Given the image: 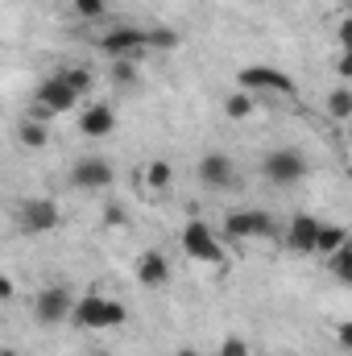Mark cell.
Wrapping results in <instances>:
<instances>
[{"label": "cell", "instance_id": "cell-10", "mask_svg": "<svg viewBox=\"0 0 352 356\" xmlns=\"http://www.w3.org/2000/svg\"><path fill=\"white\" fill-rule=\"evenodd\" d=\"M83 95H75L71 91V83L54 71V75H46L42 83H38V95H33V104H42L46 112H54V116H63V112H71L75 104H79Z\"/></svg>", "mask_w": 352, "mask_h": 356}, {"label": "cell", "instance_id": "cell-22", "mask_svg": "<svg viewBox=\"0 0 352 356\" xmlns=\"http://www.w3.org/2000/svg\"><path fill=\"white\" fill-rule=\"evenodd\" d=\"M58 75L71 83V91H75V95H88V91H91V75L83 71V67H67V71H58Z\"/></svg>", "mask_w": 352, "mask_h": 356}, {"label": "cell", "instance_id": "cell-18", "mask_svg": "<svg viewBox=\"0 0 352 356\" xmlns=\"http://www.w3.org/2000/svg\"><path fill=\"white\" fill-rule=\"evenodd\" d=\"M182 46V33L170 25H158V29H145V50H178Z\"/></svg>", "mask_w": 352, "mask_h": 356}, {"label": "cell", "instance_id": "cell-21", "mask_svg": "<svg viewBox=\"0 0 352 356\" xmlns=\"http://www.w3.org/2000/svg\"><path fill=\"white\" fill-rule=\"evenodd\" d=\"M71 8H75V17H83V21H99V17L108 13V0H71Z\"/></svg>", "mask_w": 352, "mask_h": 356}, {"label": "cell", "instance_id": "cell-5", "mask_svg": "<svg viewBox=\"0 0 352 356\" xmlns=\"http://www.w3.org/2000/svg\"><path fill=\"white\" fill-rule=\"evenodd\" d=\"M224 236L228 241H265V236H273V216L257 211V207H237L224 220Z\"/></svg>", "mask_w": 352, "mask_h": 356}, {"label": "cell", "instance_id": "cell-25", "mask_svg": "<svg viewBox=\"0 0 352 356\" xmlns=\"http://www.w3.org/2000/svg\"><path fill=\"white\" fill-rule=\"evenodd\" d=\"M216 356H253V353H249V344H245V340H237V336H228V340L220 344V353H216Z\"/></svg>", "mask_w": 352, "mask_h": 356}, {"label": "cell", "instance_id": "cell-16", "mask_svg": "<svg viewBox=\"0 0 352 356\" xmlns=\"http://www.w3.org/2000/svg\"><path fill=\"white\" fill-rule=\"evenodd\" d=\"M17 141H21L25 149H46V145H50V124H38V120L21 116V124H17Z\"/></svg>", "mask_w": 352, "mask_h": 356}, {"label": "cell", "instance_id": "cell-17", "mask_svg": "<svg viewBox=\"0 0 352 356\" xmlns=\"http://www.w3.org/2000/svg\"><path fill=\"white\" fill-rule=\"evenodd\" d=\"M253 112H257V95H249V91H232L224 99V116L228 120H249Z\"/></svg>", "mask_w": 352, "mask_h": 356}, {"label": "cell", "instance_id": "cell-28", "mask_svg": "<svg viewBox=\"0 0 352 356\" xmlns=\"http://www.w3.org/2000/svg\"><path fill=\"white\" fill-rule=\"evenodd\" d=\"M175 356H199V353H195V348H178Z\"/></svg>", "mask_w": 352, "mask_h": 356}, {"label": "cell", "instance_id": "cell-7", "mask_svg": "<svg viewBox=\"0 0 352 356\" xmlns=\"http://www.w3.org/2000/svg\"><path fill=\"white\" fill-rule=\"evenodd\" d=\"M71 307H75V298H71L67 286H42L38 298H33V319L42 327H54V323H67L71 319Z\"/></svg>", "mask_w": 352, "mask_h": 356}, {"label": "cell", "instance_id": "cell-26", "mask_svg": "<svg viewBox=\"0 0 352 356\" xmlns=\"http://www.w3.org/2000/svg\"><path fill=\"white\" fill-rule=\"evenodd\" d=\"M104 224H112V228L120 224V228H125V224H129V216H125V207H120V203H108V207H104Z\"/></svg>", "mask_w": 352, "mask_h": 356}, {"label": "cell", "instance_id": "cell-15", "mask_svg": "<svg viewBox=\"0 0 352 356\" xmlns=\"http://www.w3.org/2000/svg\"><path fill=\"white\" fill-rule=\"evenodd\" d=\"M340 245H349V228L323 220V224H319V236H315V253H319V257H332Z\"/></svg>", "mask_w": 352, "mask_h": 356}, {"label": "cell", "instance_id": "cell-24", "mask_svg": "<svg viewBox=\"0 0 352 356\" xmlns=\"http://www.w3.org/2000/svg\"><path fill=\"white\" fill-rule=\"evenodd\" d=\"M112 79L116 83H137V67H133V58H112Z\"/></svg>", "mask_w": 352, "mask_h": 356}, {"label": "cell", "instance_id": "cell-2", "mask_svg": "<svg viewBox=\"0 0 352 356\" xmlns=\"http://www.w3.org/2000/svg\"><path fill=\"white\" fill-rule=\"evenodd\" d=\"M178 241H182L186 257H195L203 266H224V245H220V236H216V228L207 220H186Z\"/></svg>", "mask_w": 352, "mask_h": 356}, {"label": "cell", "instance_id": "cell-13", "mask_svg": "<svg viewBox=\"0 0 352 356\" xmlns=\"http://www.w3.org/2000/svg\"><path fill=\"white\" fill-rule=\"evenodd\" d=\"M79 133H83L88 141L112 137V133H116V108H112V104H88V108L79 112Z\"/></svg>", "mask_w": 352, "mask_h": 356}, {"label": "cell", "instance_id": "cell-4", "mask_svg": "<svg viewBox=\"0 0 352 356\" xmlns=\"http://www.w3.org/2000/svg\"><path fill=\"white\" fill-rule=\"evenodd\" d=\"M262 175L273 182V186H294V182H303L307 178V154L303 149H294V145H278V149H269L262 162Z\"/></svg>", "mask_w": 352, "mask_h": 356}, {"label": "cell", "instance_id": "cell-8", "mask_svg": "<svg viewBox=\"0 0 352 356\" xmlns=\"http://www.w3.org/2000/svg\"><path fill=\"white\" fill-rule=\"evenodd\" d=\"M141 50H145V29H137V25H116L99 38V54H108V58H137Z\"/></svg>", "mask_w": 352, "mask_h": 356}, {"label": "cell", "instance_id": "cell-3", "mask_svg": "<svg viewBox=\"0 0 352 356\" xmlns=\"http://www.w3.org/2000/svg\"><path fill=\"white\" fill-rule=\"evenodd\" d=\"M13 220H17V228H21L25 236H46V232H54V228H58V203H54V199H46V195L21 199V203H17V211H13Z\"/></svg>", "mask_w": 352, "mask_h": 356}, {"label": "cell", "instance_id": "cell-9", "mask_svg": "<svg viewBox=\"0 0 352 356\" xmlns=\"http://www.w3.org/2000/svg\"><path fill=\"white\" fill-rule=\"evenodd\" d=\"M71 182H75L79 191H108V186L116 182V170H112V162H108V158L88 154V158H79V162H75Z\"/></svg>", "mask_w": 352, "mask_h": 356}, {"label": "cell", "instance_id": "cell-19", "mask_svg": "<svg viewBox=\"0 0 352 356\" xmlns=\"http://www.w3.org/2000/svg\"><path fill=\"white\" fill-rule=\"evenodd\" d=\"M145 182H150L154 191H166V186L175 182V166H170V162H162V158H158V162H150V166H145Z\"/></svg>", "mask_w": 352, "mask_h": 356}, {"label": "cell", "instance_id": "cell-23", "mask_svg": "<svg viewBox=\"0 0 352 356\" xmlns=\"http://www.w3.org/2000/svg\"><path fill=\"white\" fill-rule=\"evenodd\" d=\"M332 269H336L340 282H349L352 277V245H340V249L332 253Z\"/></svg>", "mask_w": 352, "mask_h": 356}, {"label": "cell", "instance_id": "cell-30", "mask_svg": "<svg viewBox=\"0 0 352 356\" xmlns=\"http://www.w3.org/2000/svg\"><path fill=\"white\" fill-rule=\"evenodd\" d=\"M195 4H203V0H195Z\"/></svg>", "mask_w": 352, "mask_h": 356}, {"label": "cell", "instance_id": "cell-27", "mask_svg": "<svg viewBox=\"0 0 352 356\" xmlns=\"http://www.w3.org/2000/svg\"><path fill=\"white\" fill-rule=\"evenodd\" d=\"M13 294H17V282H13L8 273H0V302H8Z\"/></svg>", "mask_w": 352, "mask_h": 356}, {"label": "cell", "instance_id": "cell-6", "mask_svg": "<svg viewBox=\"0 0 352 356\" xmlns=\"http://www.w3.org/2000/svg\"><path fill=\"white\" fill-rule=\"evenodd\" d=\"M237 91H249V95H257V91H278V95H294V79L286 75V71H278V67H241L237 71Z\"/></svg>", "mask_w": 352, "mask_h": 356}, {"label": "cell", "instance_id": "cell-12", "mask_svg": "<svg viewBox=\"0 0 352 356\" xmlns=\"http://www.w3.org/2000/svg\"><path fill=\"white\" fill-rule=\"evenodd\" d=\"M199 182L207 186V191H224V186H232L237 182V166H232V158L228 154H220V149H211V154H203L199 158Z\"/></svg>", "mask_w": 352, "mask_h": 356}, {"label": "cell", "instance_id": "cell-20", "mask_svg": "<svg viewBox=\"0 0 352 356\" xmlns=\"http://www.w3.org/2000/svg\"><path fill=\"white\" fill-rule=\"evenodd\" d=\"M328 112H332V120H349L352 116V91L349 88H336L328 95Z\"/></svg>", "mask_w": 352, "mask_h": 356}, {"label": "cell", "instance_id": "cell-1", "mask_svg": "<svg viewBox=\"0 0 352 356\" xmlns=\"http://www.w3.org/2000/svg\"><path fill=\"white\" fill-rule=\"evenodd\" d=\"M125 319H129L125 302H116V298H108V294H83V298H75V307H71V323L83 327V332H112V327H120Z\"/></svg>", "mask_w": 352, "mask_h": 356}, {"label": "cell", "instance_id": "cell-11", "mask_svg": "<svg viewBox=\"0 0 352 356\" xmlns=\"http://www.w3.org/2000/svg\"><path fill=\"white\" fill-rule=\"evenodd\" d=\"M319 216H311V211H294L290 216V224H286V249L290 253H315V236H319Z\"/></svg>", "mask_w": 352, "mask_h": 356}, {"label": "cell", "instance_id": "cell-14", "mask_svg": "<svg viewBox=\"0 0 352 356\" xmlns=\"http://www.w3.org/2000/svg\"><path fill=\"white\" fill-rule=\"evenodd\" d=\"M137 282L150 286V290L166 286V282H170V261H166V253H141V257H137Z\"/></svg>", "mask_w": 352, "mask_h": 356}, {"label": "cell", "instance_id": "cell-29", "mask_svg": "<svg viewBox=\"0 0 352 356\" xmlns=\"http://www.w3.org/2000/svg\"><path fill=\"white\" fill-rule=\"evenodd\" d=\"M0 356H21L17 348H0Z\"/></svg>", "mask_w": 352, "mask_h": 356}]
</instances>
